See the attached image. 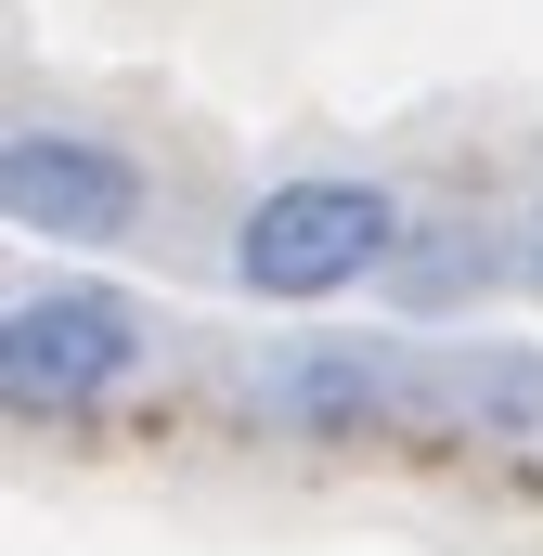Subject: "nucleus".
I'll return each instance as SVG.
<instances>
[{
    "label": "nucleus",
    "instance_id": "obj_1",
    "mask_svg": "<svg viewBox=\"0 0 543 556\" xmlns=\"http://www.w3.org/2000/svg\"><path fill=\"white\" fill-rule=\"evenodd\" d=\"M402 247H414V233H402V194L324 168V181H272L260 207L233 220V285L311 311V298H350V285L402 273Z\"/></svg>",
    "mask_w": 543,
    "mask_h": 556
},
{
    "label": "nucleus",
    "instance_id": "obj_2",
    "mask_svg": "<svg viewBox=\"0 0 543 556\" xmlns=\"http://www.w3.org/2000/svg\"><path fill=\"white\" fill-rule=\"evenodd\" d=\"M130 363H142V324H130L117 285H26L13 324H0V389H13V415H78V402H104Z\"/></svg>",
    "mask_w": 543,
    "mask_h": 556
},
{
    "label": "nucleus",
    "instance_id": "obj_3",
    "mask_svg": "<svg viewBox=\"0 0 543 556\" xmlns=\"http://www.w3.org/2000/svg\"><path fill=\"white\" fill-rule=\"evenodd\" d=\"M0 207L52 247H117L142 220V168L91 130H13L0 142Z\"/></svg>",
    "mask_w": 543,
    "mask_h": 556
},
{
    "label": "nucleus",
    "instance_id": "obj_4",
    "mask_svg": "<svg viewBox=\"0 0 543 556\" xmlns=\"http://www.w3.org/2000/svg\"><path fill=\"white\" fill-rule=\"evenodd\" d=\"M389 402H402L389 350H350V337H324V350H285V363H272V415H285V427H324V440H350V427H376Z\"/></svg>",
    "mask_w": 543,
    "mask_h": 556
},
{
    "label": "nucleus",
    "instance_id": "obj_5",
    "mask_svg": "<svg viewBox=\"0 0 543 556\" xmlns=\"http://www.w3.org/2000/svg\"><path fill=\"white\" fill-rule=\"evenodd\" d=\"M505 273V247H492V233H479V220H440V233H414L402 247V311H466V298H479V285Z\"/></svg>",
    "mask_w": 543,
    "mask_h": 556
},
{
    "label": "nucleus",
    "instance_id": "obj_6",
    "mask_svg": "<svg viewBox=\"0 0 543 556\" xmlns=\"http://www.w3.org/2000/svg\"><path fill=\"white\" fill-rule=\"evenodd\" d=\"M531 285H543V220H531Z\"/></svg>",
    "mask_w": 543,
    "mask_h": 556
}]
</instances>
